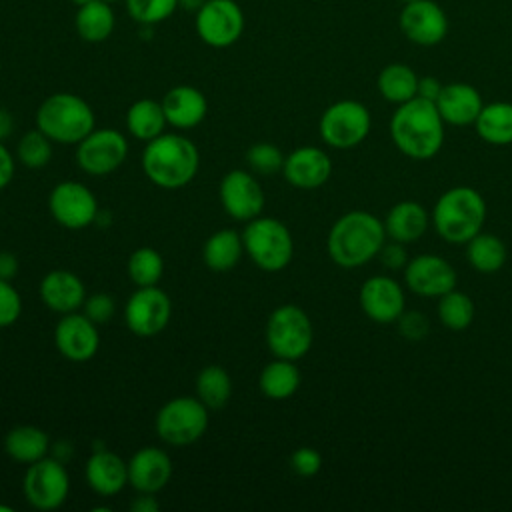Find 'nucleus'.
Returning a JSON list of instances; mask_svg holds the SVG:
<instances>
[{
    "label": "nucleus",
    "instance_id": "nucleus-1",
    "mask_svg": "<svg viewBox=\"0 0 512 512\" xmlns=\"http://www.w3.org/2000/svg\"><path fill=\"white\" fill-rule=\"evenodd\" d=\"M444 120L434 102L412 98L398 104L390 118L394 146L412 160H428L438 154L444 142Z\"/></svg>",
    "mask_w": 512,
    "mask_h": 512
},
{
    "label": "nucleus",
    "instance_id": "nucleus-2",
    "mask_svg": "<svg viewBox=\"0 0 512 512\" xmlns=\"http://www.w3.org/2000/svg\"><path fill=\"white\" fill-rule=\"evenodd\" d=\"M384 242V222L366 210H352L332 224L326 248L334 264L342 268H358L376 258Z\"/></svg>",
    "mask_w": 512,
    "mask_h": 512
},
{
    "label": "nucleus",
    "instance_id": "nucleus-3",
    "mask_svg": "<svg viewBox=\"0 0 512 512\" xmlns=\"http://www.w3.org/2000/svg\"><path fill=\"white\" fill-rule=\"evenodd\" d=\"M200 168L196 144L176 132H162L146 142L142 150V170L160 188H182L194 180Z\"/></svg>",
    "mask_w": 512,
    "mask_h": 512
},
{
    "label": "nucleus",
    "instance_id": "nucleus-4",
    "mask_svg": "<svg viewBox=\"0 0 512 512\" xmlns=\"http://www.w3.org/2000/svg\"><path fill=\"white\" fill-rule=\"evenodd\" d=\"M486 220V202L472 186H454L434 204L432 224L440 238L450 244H466L482 232Z\"/></svg>",
    "mask_w": 512,
    "mask_h": 512
},
{
    "label": "nucleus",
    "instance_id": "nucleus-5",
    "mask_svg": "<svg viewBox=\"0 0 512 512\" xmlns=\"http://www.w3.org/2000/svg\"><path fill=\"white\" fill-rule=\"evenodd\" d=\"M94 124L90 104L70 92L48 96L36 110V128L56 144H78L94 130Z\"/></svg>",
    "mask_w": 512,
    "mask_h": 512
},
{
    "label": "nucleus",
    "instance_id": "nucleus-6",
    "mask_svg": "<svg viewBox=\"0 0 512 512\" xmlns=\"http://www.w3.org/2000/svg\"><path fill=\"white\" fill-rule=\"evenodd\" d=\"M244 252L264 272L284 270L294 256V240L284 222L272 216L248 220L242 232Z\"/></svg>",
    "mask_w": 512,
    "mask_h": 512
},
{
    "label": "nucleus",
    "instance_id": "nucleus-7",
    "mask_svg": "<svg viewBox=\"0 0 512 512\" xmlns=\"http://www.w3.org/2000/svg\"><path fill=\"white\" fill-rule=\"evenodd\" d=\"M314 340V330L308 314L296 304H282L272 310L266 322V344L274 358L300 360Z\"/></svg>",
    "mask_w": 512,
    "mask_h": 512
},
{
    "label": "nucleus",
    "instance_id": "nucleus-8",
    "mask_svg": "<svg viewBox=\"0 0 512 512\" xmlns=\"http://www.w3.org/2000/svg\"><path fill=\"white\" fill-rule=\"evenodd\" d=\"M156 432L170 446H188L208 428V406L198 396H176L156 414Z\"/></svg>",
    "mask_w": 512,
    "mask_h": 512
},
{
    "label": "nucleus",
    "instance_id": "nucleus-9",
    "mask_svg": "<svg viewBox=\"0 0 512 512\" xmlns=\"http://www.w3.org/2000/svg\"><path fill=\"white\" fill-rule=\"evenodd\" d=\"M372 126L368 108L358 100H338L330 104L318 122L320 138L336 150H350L364 142Z\"/></svg>",
    "mask_w": 512,
    "mask_h": 512
},
{
    "label": "nucleus",
    "instance_id": "nucleus-10",
    "mask_svg": "<svg viewBox=\"0 0 512 512\" xmlns=\"http://www.w3.org/2000/svg\"><path fill=\"white\" fill-rule=\"evenodd\" d=\"M22 492L28 504L36 510L48 512L60 508L70 494V478L64 462L44 456L28 464L22 480Z\"/></svg>",
    "mask_w": 512,
    "mask_h": 512
},
{
    "label": "nucleus",
    "instance_id": "nucleus-11",
    "mask_svg": "<svg viewBox=\"0 0 512 512\" xmlns=\"http://www.w3.org/2000/svg\"><path fill=\"white\" fill-rule=\"evenodd\" d=\"M128 156L126 136L114 128L92 130L76 144V162L90 176H108L118 170Z\"/></svg>",
    "mask_w": 512,
    "mask_h": 512
},
{
    "label": "nucleus",
    "instance_id": "nucleus-12",
    "mask_svg": "<svg viewBox=\"0 0 512 512\" xmlns=\"http://www.w3.org/2000/svg\"><path fill=\"white\" fill-rule=\"evenodd\" d=\"M48 210L62 228L82 230L94 224L100 208L96 196L86 184L64 180L50 190Z\"/></svg>",
    "mask_w": 512,
    "mask_h": 512
},
{
    "label": "nucleus",
    "instance_id": "nucleus-13",
    "mask_svg": "<svg viewBox=\"0 0 512 512\" xmlns=\"http://www.w3.org/2000/svg\"><path fill=\"white\" fill-rule=\"evenodd\" d=\"M172 316L170 296L158 286L136 288L124 306V320L132 334L150 338L160 334Z\"/></svg>",
    "mask_w": 512,
    "mask_h": 512
},
{
    "label": "nucleus",
    "instance_id": "nucleus-14",
    "mask_svg": "<svg viewBox=\"0 0 512 512\" xmlns=\"http://www.w3.org/2000/svg\"><path fill=\"white\" fill-rule=\"evenodd\" d=\"M402 34L416 46H436L448 36V16L434 0H412L398 14Z\"/></svg>",
    "mask_w": 512,
    "mask_h": 512
},
{
    "label": "nucleus",
    "instance_id": "nucleus-15",
    "mask_svg": "<svg viewBox=\"0 0 512 512\" xmlns=\"http://www.w3.org/2000/svg\"><path fill=\"white\" fill-rule=\"evenodd\" d=\"M244 30V14L234 0H208L196 14V32L212 48L232 46Z\"/></svg>",
    "mask_w": 512,
    "mask_h": 512
},
{
    "label": "nucleus",
    "instance_id": "nucleus-16",
    "mask_svg": "<svg viewBox=\"0 0 512 512\" xmlns=\"http://www.w3.org/2000/svg\"><path fill=\"white\" fill-rule=\"evenodd\" d=\"M220 202L228 216L248 222L264 208V190L248 170H230L220 180Z\"/></svg>",
    "mask_w": 512,
    "mask_h": 512
},
{
    "label": "nucleus",
    "instance_id": "nucleus-17",
    "mask_svg": "<svg viewBox=\"0 0 512 512\" xmlns=\"http://www.w3.org/2000/svg\"><path fill=\"white\" fill-rule=\"evenodd\" d=\"M456 270L438 254H418L408 260L404 268V282L408 290L424 298H440L456 288Z\"/></svg>",
    "mask_w": 512,
    "mask_h": 512
},
{
    "label": "nucleus",
    "instance_id": "nucleus-18",
    "mask_svg": "<svg viewBox=\"0 0 512 512\" xmlns=\"http://www.w3.org/2000/svg\"><path fill=\"white\" fill-rule=\"evenodd\" d=\"M360 308L376 324H392L400 318L406 306L402 286L390 276H370L360 286Z\"/></svg>",
    "mask_w": 512,
    "mask_h": 512
},
{
    "label": "nucleus",
    "instance_id": "nucleus-19",
    "mask_svg": "<svg viewBox=\"0 0 512 512\" xmlns=\"http://www.w3.org/2000/svg\"><path fill=\"white\" fill-rule=\"evenodd\" d=\"M54 344L58 352L72 362H86L94 358L100 346L98 326L80 312L62 314L54 328Z\"/></svg>",
    "mask_w": 512,
    "mask_h": 512
},
{
    "label": "nucleus",
    "instance_id": "nucleus-20",
    "mask_svg": "<svg viewBox=\"0 0 512 512\" xmlns=\"http://www.w3.org/2000/svg\"><path fill=\"white\" fill-rule=\"evenodd\" d=\"M282 174L294 188L314 190L328 182L332 174V160L322 148L302 146L284 158Z\"/></svg>",
    "mask_w": 512,
    "mask_h": 512
},
{
    "label": "nucleus",
    "instance_id": "nucleus-21",
    "mask_svg": "<svg viewBox=\"0 0 512 512\" xmlns=\"http://www.w3.org/2000/svg\"><path fill=\"white\" fill-rule=\"evenodd\" d=\"M172 476V460L168 452L154 446H144L128 460V484L142 494L160 492Z\"/></svg>",
    "mask_w": 512,
    "mask_h": 512
},
{
    "label": "nucleus",
    "instance_id": "nucleus-22",
    "mask_svg": "<svg viewBox=\"0 0 512 512\" xmlns=\"http://www.w3.org/2000/svg\"><path fill=\"white\" fill-rule=\"evenodd\" d=\"M44 306L58 314L78 312L86 300L84 282L70 270H50L38 286Z\"/></svg>",
    "mask_w": 512,
    "mask_h": 512
},
{
    "label": "nucleus",
    "instance_id": "nucleus-23",
    "mask_svg": "<svg viewBox=\"0 0 512 512\" xmlns=\"http://www.w3.org/2000/svg\"><path fill=\"white\" fill-rule=\"evenodd\" d=\"M434 104H436L442 120L452 126L474 124L484 106L480 92L472 84H466V82L444 84L442 92Z\"/></svg>",
    "mask_w": 512,
    "mask_h": 512
},
{
    "label": "nucleus",
    "instance_id": "nucleus-24",
    "mask_svg": "<svg viewBox=\"0 0 512 512\" xmlns=\"http://www.w3.org/2000/svg\"><path fill=\"white\" fill-rule=\"evenodd\" d=\"M84 476L98 496H114L128 484V462L106 448H96L86 462Z\"/></svg>",
    "mask_w": 512,
    "mask_h": 512
},
{
    "label": "nucleus",
    "instance_id": "nucleus-25",
    "mask_svg": "<svg viewBox=\"0 0 512 512\" xmlns=\"http://www.w3.org/2000/svg\"><path fill=\"white\" fill-rule=\"evenodd\" d=\"M162 108L170 126L190 130L206 118L208 102L206 96L194 86H174L164 94Z\"/></svg>",
    "mask_w": 512,
    "mask_h": 512
},
{
    "label": "nucleus",
    "instance_id": "nucleus-26",
    "mask_svg": "<svg viewBox=\"0 0 512 512\" xmlns=\"http://www.w3.org/2000/svg\"><path fill=\"white\" fill-rule=\"evenodd\" d=\"M430 224L428 210L414 200H402L394 204L384 220V230L388 240L402 244H412L420 240Z\"/></svg>",
    "mask_w": 512,
    "mask_h": 512
},
{
    "label": "nucleus",
    "instance_id": "nucleus-27",
    "mask_svg": "<svg viewBox=\"0 0 512 512\" xmlns=\"http://www.w3.org/2000/svg\"><path fill=\"white\" fill-rule=\"evenodd\" d=\"M4 452L20 464H32V462L48 456L50 438L38 426L20 424V426H14L6 432Z\"/></svg>",
    "mask_w": 512,
    "mask_h": 512
},
{
    "label": "nucleus",
    "instance_id": "nucleus-28",
    "mask_svg": "<svg viewBox=\"0 0 512 512\" xmlns=\"http://www.w3.org/2000/svg\"><path fill=\"white\" fill-rule=\"evenodd\" d=\"M244 254V242L242 234H238L232 228L218 230L208 236L202 248V258L204 264L212 272H228L232 270Z\"/></svg>",
    "mask_w": 512,
    "mask_h": 512
},
{
    "label": "nucleus",
    "instance_id": "nucleus-29",
    "mask_svg": "<svg viewBox=\"0 0 512 512\" xmlns=\"http://www.w3.org/2000/svg\"><path fill=\"white\" fill-rule=\"evenodd\" d=\"M298 386L300 370L296 368L294 360L274 358L262 368L258 376V388L270 400H286L298 390Z\"/></svg>",
    "mask_w": 512,
    "mask_h": 512
},
{
    "label": "nucleus",
    "instance_id": "nucleus-30",
    "mask_svg": "<svg viewBox=\"0 0 512 512\" xmlns=\"http://www.w3.org/2000/svg\"><path fill=\"white\" fill-rule=\"evenodd\" d=\"M418 78L420 76L408 64L392 62L378 72L376 88L384 100L398 106V104H404V102L416 98Z\"/></svg>",
    "mask_w": 512,
    "mask_h": 512
},
{
    "label": "nucleus",
    "instance_id": "nucleus-31",
    "mask_svg": "<svg viewBox=\"0 0 512 512\" xmlns=\"http://www.w3.org/2000/svg\"><path fill=\"white\" fill-rule=\"evenodd\" d=\"M476 134L494 146L512 144V102L484 104L476 122Z\"/></svg>",
    "mask_w": 512,
    "mask_h": 512
},
{
    "label": "nucleus",
    "instance_id": "nucleus-32",
    "mask_svg": "<svg viewBox=\"0 0 512 512\" xmlns=\"http://www.w3.org/2000/svg\"><path fill=\"white\" fill-rule=\"evenodd\" d=\"M166 124H168V120H166L162 102H156L150 98L136 100L126 112L128 132L142 142H148V140L160 136L164 132Z\"/></svg>",
    "mask_w": 512,
    "mask_h": 512
},
{
    "label": "nucleus",
    "instance_id": "nucleus-33",
    "mask_svg": "<svg viewBox=\"0 0 512 512\" xmlns=\"http://www.w3.org/2000/svg\"><path fill=\"white\" fill-rule=\"evenodd\" d=\"M114 30V12L106 0H90L78 6L76 32L86 42H104Z\"/></svg>",
    "mask_w": 512,
    "mask_h": 512
},
{
    "label": "nucleus",
    "instance_id": "nucleus-34",
    "mask_svg": "<svg viewBox=\"0 0 512 512\" xmlns=\"http://www.w3.org/2000/svg\"><path fill=\"white\" fill-rule=\"evenodd\" d=\"M466 258L470 266L480 274H494L506 262L504 242L488 232H478L466 242Z\"/></svg>",
    "mask_w": 512,
    "mask_h": 512
},
{
    "label": "nucleus",
    "instance_id": "nucleus-35",
    "mask_svg": "<svg viewBox=\"0 0 512 512\" xmlns=\"http://www.w3.org/2000/svg\"><path fill=\"white\" fill-rule=\"evenodd\" d=\"M196 396L208 406V408H222L228 404L232 396V378L230 374L218 366L210 364L200 370L196 376Z\"/></svg>",
    "mask_w": 512,
    "mask_h": 512
},
{
    "label": "nucleus",
    "instance_id": "nucleus-36",
    "mask_svg": "<svg viewBox=\"0 0 512 512\" xmlns=\"http://www.w3.org/2000/svg\"><path fill=\"white\" fill-rule=\"evenodd\" d=\"M474 314H476V308H474L472 298L456 288L442 294L438 300V320L448 330L458 332V330L468 328L474 320Z\"/></svg>",
    "mask_w": 512,
    "mask_h": 512
},
{
    "label": "nucleus",
    "instance_id": "nucleus-37",
    "mask_svg": "<svg viewBox=\"0 0 512 512\" xmlns=\"http://www.w3.org/2000/svg\"><path fill=\"white\" fill-rule=\"evenodd\" d=\"M128 276L138 286H156L164 274V258L158 250L142 246L134 250L128 258Z\"/></svg>",
    "mask_w": 512,
    "mask_h": 512
},
{
    "label": "nucleus",
    "instance_id": "nucleus-38",
    "mask_svg": "<svg viewBox=\"0 0 512 512\" xmlns=\"http://www.w3.org/2000/svg\"><path fill=\"white\" fill-rule=\"evenodd\" d=\"M52 140L42 132V130H30L26 132L16 146V156L18 160L28 166V168H44L54 154Z\"/></svg>",
    "mask_w": 512,
    "mask_h": 512
},
{
    "label": "nucleus",
    "instance_id": "nucleus-39",
    "mask_svg": "<svg viewBox=\"0 0 512 512\" xmlns=\"http://www.w3.org/2000/svg\"><path fill=\"white\" fill-rule=\"evenodd\" d=\"M284 154L272 142H256L246 152V162L252 172L260 176H274L284 168Z\"/></svg>",
    "mask_w": 512,
    "mask_h": 512
},
{
    "label": "nucleus",
    "instance_id": "nucleus-40",
    "mask_svg": "<svg viewBox=\"0 0 512 512\" xmlns=\"http://www.w3.org/2000/svg\"><path fill=\"white\" fill-rule=\"evenodd\" d=\"M178 6V0H126L128 14L142 24L166 20Z\"/></svg>",
    "mask_w": 512,
    "mask_h": 512
},
{
    "label": "nucleus",
    "instance_id": "nucleus-41",
    "mask_svg": "<svg viewBox=\"0 0 512 512\" xmlns=\"http://www.w3.org/2000/svg\"><path fill=\"white\" fill-rule=\"evenodd\" d=\"M82 314H86L96 326L108 324L116 314V300L106 292L90 294L82 304Z\"/></svg>",
    "mask_w": 512,
    "mask_h": 512
},
{
    "label": "nucleus",
    "instance_id": "nucleus-42",
    "mask_svg": "<svg viewBox=\"0 0 512 512\" xmlns=\"http://www.w3.org/2000/svg\"><path fill=\"white\" fill-rule=\"evenodd\" d=\"M22 314V298L10 280L0 278V328L12 326Z\"/></svg>",
    "mask_w": 512,
    "mask_h": 512
},
{
    "label": "nucleus",
    "instance_id": "nucleus-43",
    "mask_svg": "<svg viewBox=\"0 0 512 512\" xmlns=\"http://www.w3.org/2000/svg\"><path fill=\"white\" fill-rule=\"evenodd\" d=\"M290 468L302 478L316 476L322 468V456L316 448H310V446L296 448L290 456Z\"/></svg>",
    "mask_w": 512,
    "mask_h": 512
},
{
    "label": "nucleus",
    "instance_id": "nucleus-44",
    "mask_svg": "<svg viewBox=\"0 0 512 512\" xmlns=\"http://www.w3.org/2000/svg\"><path fill=\"white\" fill-rule=\"evenodd\" d=\"M396 322L406 340H422L430 328V322L422 312H402Z\"/></svg>",
    "mask_w": 512,
    "mask_h": 512
},
{
    "label": "nucleus",
    "instance_id": "nucleus-45",
    "mask_svg": "<svg viewBox=\"0 0 512 512\" xmlns=\"http://www.w3.org/2000/svg\"><path fill=\"white\" fill-rule=\"evenodd\" d=\"M378 260L382 262V266H386L388 270H400V268H406L408 264V252H406V244L402 242H396V240H390V242H384V246L380 248L378 252Z\"/></svg>",
    "mask_w": 512,
    "mask_h": 512
},
{
    "label": "nucleus",
    "instance_id": "nucleus-46",
    "mask_svg": "<svg viewBox=\"0 0 512 512\" xmlns=\"http://www.w3.org/2000/svg\"><path fill=\"white\" fill-rule=\"evenodd\" d=\"M442 82L436 78V76H420L418 78V90H416V96L418 98H424V100H430V102H436V98L440 96L442 92Z\"/></svg>",
    "mask_w": 512,
    "mask_h": 512
},
{
    "label": "nucleus",
    "instance_id": "nucleus-47",
    "mask_svg": "<svg viewBox=\"0 0 512 512\" xmlns=\"http://www.w3.org/2000/svg\"><path fill=\"white\" fill-rule=\"evenodd\" d=\"M14 158L10 154V150L4 146V142L0 140V190L4 186L10 184L12 176H14Z\"/></svg>",
    "mask_w": 512,
    "mask_h": 512
},
{
    "label": "nucleus",
    "instance_id": "nucleus-48",
    "mask_svg": "<svg viewBox=\"0 0 512 512\" xmlns=\"http://www.w3.org/2000/svg\"><path fill=\"white\" fill-rule=\"evenodd\" d=\"M18 270H20V262H18L16 254L2 250L0 252V278L12 280L18 274Z\"/></svg>",
    "mask_w": 512,
    "mask_h": 512
},
{
    "label": "nucleus",
    "instance_id": "nucleus-49",
    "mask_svg": "<svg viewBox=\"0 0 512 512\" xmlns=\"http://www.w3.org/2000/svg\"><path fill=\"white\" fill-rule=\"evenodd\" d=\"M130 510H134V512H158V502L154 500V494H142L140 492V496L136 500H132Z\"/></svg>",
    "mask_w": 512,
    "mask_h": 512
},
{
    "label": "nucleus",
    "instance_id": "nucleus-50",
    "mask_svg": "<svg viewBox=\"0 0 512 512\" xmlns=\"http://www.w3.org/2000/svg\"><path fill=\"white\" fill-rule=\"evenodd\" d=\"M50 450H52V458H56L60 462H66L72 456V452H74L72 444L66 442V440H58V442L50 444Z\"/></svg>",
    "mask_w": 512,
    "mask_h": 512
},
{
    "label": "nucleus",
    "instance_id": "nucleus-51",
    "mask_svg": "<svg viewBox=\"0 0 512 512\" xmlns=\"http://www.w3.org/2000/svg\"><path fill=\"white\" fill-rule=\"evenodd\" d=\"M12 128H14V120H12L10 112L0 108V140L8 138L12 134Z\"/></svg>",
    "mask_w": 512,
    "mask_h": 512
},
{
    "label": "nucleus",
    "instance_id": "nucleus-52",
    "mask_svg": "<svg viewBox=\"0 0 512 512\" xmlns=\"http://www.w3.org/2000/svg\"><path fill=\"white\" fill-rule=\"evenodd\" d=\"M0 510H2V512H10L12 508H10V506H0Z\"/></svg>",
    "mask_w": 512,
    "mask_h": 512
},
{
    "label": "nucleus",
    "instance_id": "nucleus-53",
    "mask_svg": "<svg viewBox=\"0 0 512 512\" xmlns=\"http://www.w3.org/2000/svg\"><path fill=\"white\" fill-rule=\"evenodd\" d=\"M78 6H82V4H86V2H90V0H74Z\"/></svg>",
    "mask_w": 512,
    "mask_h": 512
},
{
    "label": "nucleus",
    "instance_id": "nucleus-54",
    "mask_svg": "<svg viewBox=\"0 0 512 512\" xmlns=\"http://www.w3.org/2000/svg\"><path fill=\"white\" fill-rule=\"evenodd\" d=\"M398 2H402V4H408V2H412V0H398Z\"/></svg>",
    "mask_w": 512,
    "mask_h": 512
},
{
    "label": "nucleus",
    "instance_id": "nucleus-55",
    "mask_svg": "<svg viewBox=\"0 0 512 512\" xmlns=\"http://www.w3.org/2000/svg\"><path fill=\"white\" fill-rule=\"evenodd\" d=\"M106 2H114V0H106Z\"/></svg>",
    "mask_w": 512,
    "mask_h": 512
}]
</instances>
